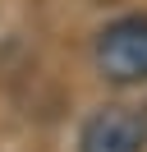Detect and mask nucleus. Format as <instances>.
<instances>
[{
	"label": "nucleus",
	"mask_w": 147,
	"mask_h": 152,
	"mask_svg": "<svg viewBox=\"0 0 147 152\" xmlns=\"http://www.w3.org/2000/svg\"><path fill=\"white\" fill-rule=\"evenodd\" d=\"M101 78L115 88H138L147 83V14H124V19L106 23L92 46Z\"/></svg>",
	"instance_id": "obj_1"
},
{
	"label": "nucleus",
	"mask_w": 147,
	"mask_h": 152,
	"mask_svg": "<svg viewBox=\"0 0 147 152\" xmlns=\"http://www.w3.org/2000/svg\"><path fill=\"white\" fill-rule=\"evenodd\" d=\"M147 115L133 106H97L78 129V152H143Z\"/></svg>",
	"instance_id": "obj_2"
}]
</instances>
